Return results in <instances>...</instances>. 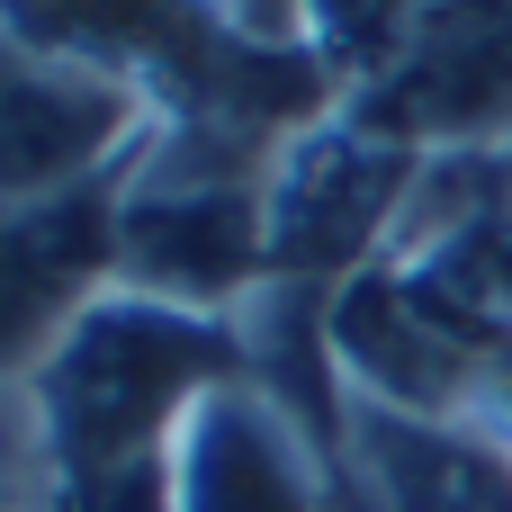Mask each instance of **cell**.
Masks as SVG:
<instances>
[{
  "label": "cell",
  "mask_w": 512,
  "mask_h": 512,
  "mask_svg": "<svg viewBox=\"0 0 512 512\" xmlns=\"http://www.w3.org/2000/svg\"><path fill=\"white\" fill-rule=\"evenodd\" d=\"M0 27L99 72L153 126L144 162L270 180V162L342 108V81L243 0H0Z\"/></svg>",
  "instance_id": "1"
},
{
  "label": "cell",
  "mask_w": 512,
  "mask_h": 512,
  "mask_svg": "<svg viewBox=\"0 0 512 512\" xmlns=\"http://www.w3.org/2000/svg\"><path fill=\"white\" fill-rule=\"evenodd\" d=\"M423 189V153L378 135L369 117L333 108L315 117L261 180V234H270V288L333 297L369 261H387L405 207Z\"/></svg>",
  "instance_id": "2"
},
{
  "label": "cell",
  "mask_w": 512,
  "mask_h": 512,
  "mask_svg": "<svg viewBox=\"0 0 512 512\" xmlns=\"http://www.w3.org/2000/svg\"><path fill=\"white\" fill-rule=\"evenodd\" d=\"M117 288L243 324V306L270 288L261 180L171 171V162H144L135 153V171L117 189Z\"/></svg>",
  "instance_id": "3"
},
{
  "label": "cell",
  "mask_w": 512,
  "mask_h": 512,
  "mask_svg": "<svg viewBox=\"0 0 512 512\" xmlns=\"http://www.w3.org/2000/svg\"><path fill=\"white\" fill-rule=\"evenodd\" d=\"M144 144L153 126L126 90L0 27V207H63L117 189Z\"/></svg>",
  "instance_id": "4"
},
{
  "label": "cell",
  "mask_w": 512,
  "mask_h": 512,
  "mask_svg": "<svg viewBox=\"0 0 512 512\" xmlns=\"http://www.w3.org/2000/svg\"><path fill=\"white\" fill-rule=\"evenodd\" d=\"M351 117H369L396 144H486L512 126V0H414L396 54L378 81L351 90Z\"/></svg>",
  "instance_id": "5"
},
{
  "label": "cell",
  "mask_w": 512,
  "mask_h": 512,
  "mask_svg": "<svg viewBox=\"0 0 512 512\" xmlns=\"http://www.w3.org/2000/svg\"><path fill=\"white\" fill-rule=\"evenodd\" d=\"M171 512H333V468L306 414L252 369L207 387L171 441Z\"/></svg>",
  "instance_id": "6"
},
{
  "label": "cell",
  "mask_w": 512,
  "mask_h": 512,
  "mask_svg": "<svg viewBox=\"0 0 512 512\" xmlns=\"http://www.w3.org/2000/svg\"><path fill=\"white\" fill-rule=\"evenodd\" d=\"M117 189L63 207H0V387H18L63 342V324L117 288Z\"/></svg>",
  "instance_id": "7"
},
{
  "label": "cell",
  "mask_w": 512,
  "mask_h": 512,
  "mask_svg": "<svg viewBox=\"0 0 512 512\" xmlns=\"http://www.w3.org/2000/svg\"><path fill=\"white\" fill-rule=\"evenodd\" d=\"M342 495L333 512H512V468L450 432V423H414V414H387V405H360L342 396Z\"/></svg>",
  "instance_id": "8"
},
{
  "label": "cell",
  "mask_w": 512,
  "mask_h": 512,
  "mask_svg": "<svg viewBox=\"0 0 512 512\" xmlns=\"http://www.w3.org/2000/svg\"><path fill=\"white\" fill-rule=\"evenodd\" d=\"M405 18H414V0H279V27L342 81V99L360 81H378V63L396 54Z\"/></svg>",
  "instance_id": "9"
},
{
  "label": "cell",
  "mask_w": 512,
  "mask_h": 512,
  "mask_svg": "<svg viewBox=\"0 0 512 512\" xmlns=\"http://www.w3.org/2000/svg\"><path fill=\"white\" fill-rule=\"evenodd\" d=\"M27 512H171V459H117V468H36Z\"/></svg>",
  "instance_id": "10"
},
{
  "label": "cell",
  "mask_w": 512,
  "mask_h": 512,
  "mask_svg": "<svg viewBox=\"0 0 512 512\" xmlns=\"http://www.w3.org/2000/svg\"><path fill=\"white\" fill-rule=\"evenodd\" d=\"M36 486V459H27V423H18V396L0 387V512H27Z\"/></svg>",
  "instance_id": "11"
},
{
  "label": "cell",
  "mask_w": 512,
  "mask_h": 512,
  "mask_svg": "<svg viewBox=\"0 0 512 512\" xmlns=\"http://www.w3.org/2000/svg\"><path fill=\"white\" fill-rule=\"evenodd\" d=\"M243 9H252V0H243Z\"/></svg>",
  "instance_id": "12"
}]
</instances>
